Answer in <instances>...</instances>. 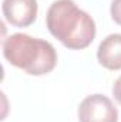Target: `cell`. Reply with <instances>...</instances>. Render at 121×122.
<instances>
[{
  "label": "cell",
  "instance_id": "7a4b0ae2",
  "mask_svg": "<svg viewBox=\"0 0 121 122\" xmlns=\"http://www.w3.org/2000/svg\"><path fill=\"white\" fill-rule=\"evenodd\" d=\"M3 56L30 75L49 74L57 64V53L49 41L23 33L11 34L3 41Z\"/></svg>",
  "mask_w": 121,
  "mask_h": 122
},
{
  "label": "cell",
  "instance_id": "5b68a950",
  "mask_svg": "<svg viewBox=\"0 0 121 122\" xmlns=\"http://www.w3.org/2000/svg\"><path fill=\"white\" fill-rule=\"evenodd\" d=\"M97 60L107 70H121V34H110L100 43Z\"/></svg>",
  "mask_w": 121,
  "mask_h": 122
},
{
  "label": "cell",
  "instance_id": "3957f363",
  "mask_svg": "<svg viewBox=\"0 0 121 122\" xmlns=\"http://www.w3.org/2000/svg\"><path fill=\"white\" fill-rule=\"evenodd\" d=\"M80 122H118V111L111 99L101 94L84 98L78 107Z\"/></svg>",
  "mask_w": 121,
  "mask_h": 122
},
{
  "label": "cell",
  "instance_id": "8992f818",
  "mask_svg": "<svg viewBox=\"0 0 121 122\" xmlns=\"http://www.w3.org/2000/svg\"><path fill=\"white\" fill-rule=\"evenodd\" d=\"M110 11H111L113 20L118 26H121V0H113L111 7H110Z\"/></svg>",
  "mask_w": 121,
  "mask_h": 122
},
{
  "label": "cell",
  "instance_id": "277c9868",
  "mask_svg": "<svg viewBox=\"0 0 121 122\" xmlns=\"http://www.w3.org/2000/svg\"><path fill=\"white\" fill-rule=\"evenodd\" d=\"M3 16L14 27H27L37 17V0H3Z\"/></svg>",
  "mask_w": 121,
  "mask_h": 122
},
{
  "label": "cell",
  "instance_id": "6da1fadb",
  "mask_svg": "<svg viewBox=\"0 0 121 122\" xmlns=\"http://www.w3.org/2000/svg\"><path fill=\"white\" fill-rule=\"evenodd\" d=\"M49 31L70 50L88 47L95 37V23L73 0H56L46 17Z\"/></svg>",
  "mask_w": 121,
  "mask_h": 122
},
{
  "label": "cell",
  "instance_id": "52a82bcc",
  "mask_svg": "<svg viewBox=\"0 0 121 122\" xmlns=\"http://www.w3.org/2000/svg\"><path fill=\"white\" fill-rule=\"evenodd\" d=\"M113 95H114V98L121 104V77H118L116 80V82L113 85Z\"/></svg>",
  "mask_w": 121,
  "mask_h": 122
}]
</instances>
